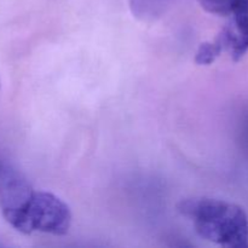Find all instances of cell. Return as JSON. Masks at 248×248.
<instances>
[{
  "instance_id": "obj_1",
  "label": "cell",
  "mask_w": 248,
  "mask_h": 248,
  "mask_svg": "<svg viewBox=\"0 0 248 248\" xmlns=\"http://www.w3.org/2000/svg\"><path fill=\"white\" fill-rule=\"evenodd\" d=\"M177 210L194 225L196 234L223 247L248 248V217L242 207L211 198L184 199Z\"/></svg>"
},
{
  "instance_id": "obj_2",
  "label": "cell",
  "mask_w": 248,
  "mask_h": 248,
  "mask_svg": "<svg viewBox=\"0 0 248 248\" xmlns=\"http://www.w3.org/2000/svg\"><path fill=\"white\" fill-rule=\"evenodd\" d=\"M72 219V211L64 201L55 194L36 190L29 205L11 227L23 234L65 235L69 232Z\"/></svg>"
},
{
  "instance_id": "obj_3",
  "label": "cell",
  "mask_w": 248,
  "mask_h": 248,
  "mask_svg": "<svg viewBox=\"0 0 248 248\" xmlns=\"http://www.w3.org/2000/svg\"><path fill=\"white\" fill-rule=\"evenodd\" d=\"M35 191L21 171L0 160V211L10 225L26 210Z\"/></svg>"
},
{
  "instance_id": "obj_4",
  "label": "cell",
  "mask_w": 248,
  "mask_h": 248,
  "mask_svg": "<svg viewBox=\"0 0 248 248\" xmlns=\"http://www.w3.org/2000/svg\"><path fill=\"white\" fill-rule=\"evenodd\" d=\"M229 17V23L223 27L217 38L236 62L248 52V0L242 1Z\"/></svg>"
},
{
  "instance_id": "obj_5",
  "label": "cell",
  "mask_w": 248,
  "mask_h": 248,
  "mask_svg": "<svg viewBox=\"0 0 248 248\" xmlns=\"http://www.w3.org/2000/svg\"><path fill=\"white\" fill-rule=\"evenodd\" d=\"M133 16L143 22H154L170 9L173 0H128Z\"/></svg>"
},
{
  "instance_id": "obj_6",
  "label": "cell",
  "mask_w": 248,
  "mask_h": 248,
  "mask_svg": "<svg viewBox=\"0 0 248 248\" xmlns=\"http://www.w3.org/2000/svg\"><path fill=\"white\" fill-rule=\"evenodd\" d=\"M224 52L222 43L216 39L213 41H206V43L200 44L195 55V63L199 65H210Z\"/></svg>"
},
{
  "instance_id": "obj_7",
  "label": "cell",
  "mask_w": 248,
  "mask_h": 248,
  "mask_svg": "<svg viewBox=\"0 0 248 248\" xmlns=\"http://www.w3.org/2000/svg\"><path fill=\"white\" fill-rule=\"evenodd\" d=\"M206 12L218 16H230L245 0H198Z\"/></svg>"
},
{
  "instance_id": "obj_8",
  "label": "cell",
  "mask_w": 248,
  "mask_h": 248,
  "mask_svg": "<svg viewBox=\"0 0 248 248\" xmlns=\"http://www.w3.org/2000/svg\"><path fill=\"white\" fill-rule=\"evenodd\" d=\"M245 135H246V140H247V142H248V119H247V121H246V125H245Z\"/></svg>"
}]
</instances>
